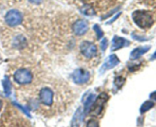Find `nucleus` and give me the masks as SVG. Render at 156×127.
<instances>
[{"instance_id":"1","label":"nucleus","mask_w":156,"mask_h":127,"mask_svg":"<svg viewBox=\"0 0 156 127\" xmlns=\"http://www.w3.org/2000/svg\"><path fill=\"white\" fill-rule=\"evenodd\" d=\"M57 97V94L55 92L52 87L44 85L41 87L37 93L35 104L41 106L42 105L43 108H47L46 111H47V108H52L56 104V99Z\"/></svg>"},{"instance_id":"2","label":"nucleus","mask_w":156,"mask_h":127,"mask_svg":"<svg viewBox=\"0 0 156 127\" xmlns=\"http://www.w3.org/2000/svg\"><path fill=\"white\" fill-rule=\"evenodd\" d=\"M14 81L21 86H27L33 82L34 76L31 69L27 67H20L17 69L13 75Z\"/></svg>"},{"instance_id":"3","label":"nucleus","mask_w":156,"mask_h":127,"mask_svg":"<svg viewBox=\"0 0 156 127\" xmlns=\"http://www.w3.org/2000/svg\"><path fill=\"white\" fill-rule=\"evenodd\" d=\"M132 17L136 24L141 28L150 27L154 23L152 15L145 11H136L133 13Z\"/></svg>"},{"instance_id":"4","label":"nucleus","mask_w":156,"mask_h":127,"mask_svg":"<svg viewBox=\"0 0 156 127\" xmlns=\"http://www.w3.org/2000/svg\"><path fill=\"white\" fill-rule=\"evenodd\" d=\"M109 99V96L106 93H101L98 97L96 98V101L93 102L92 105L90 108V114L94 117H98L100 115L102 112L104 106Z\"/></svg>"},{"instance_id":"5","label":"nucleus","mask_w":156,"mask_h":127,"mask_svg":"<svg viewBox=\"0 0 156 127\" xmlns=\"http://www.w3.org/2000/svg\"><path fill=\"white\" fill-rule=\"evenodd\" d=\"M5 21L6 24L10 27H16L22 22L23 15L19 11L12 9L7 12L5 16Z\"/></svg>"},{"instance_id":"6","label":"nucleus","mask_w":156,"mask_h":127,"mask_svg":"<svg viewBox=\"0 0 156 127\" xmlns=\"http://www.w3.org/2000/svg\"><path fill=\"white\" fill-rule=\"evenodd\" d=\"M79 49H80L82 54L88 59H92V58L95 57L98 53L96 45L90 41H83L80 44Z\"/></svg>"},{"instance_id":"7","label":"nucleus","mask_w":156,"mask_h":127,"mask_svg":"<svg viewBox=\"0 0 156 127\" xmlns=\"http://www.w3.org/2000/svg\"><path fill=\"white\" fill-rule=\"evenodd\" d=\"M73 79L75 83L78 85H83L89 81L90 73L83 69H77L73 72Z\"/></svg>"},{"instance_id":"8","label":"nucleus","mask_w":156,"mask_h":127,"mask_svg":"<svg viewBox=\"0 0 156 127\" xmlns=\"http://www.w3.org/2000/svg\"><path fill=\"white\" fill-rule=\"evenodd\" d=\"M88 30V24L85 20H78L73 24V33L77 36L84 35Z\"/></svg>"},{"instance_id":"9","label":"nucleus","mask_w":156,"mask_h":127,"mask_svg":"<svg viewBox=\"0 0 156 127\" xmlns=\"http://www.w3.org/2000/svg\"><path fill=\"white\" fill-rule=\"evenodd\" d=\"M119 63H120V59H118V57L114 54L111 55L109 58L106 60V62L102 65L101 69V72H104L106 70L111 69L117 66Z\"/></svg>"},{"instance_id":"10","label":"nucleus","mask_w":156,"mask_h":127,"mask_svg":"<svg viewBox=\"0 0 156 127\" xmlns=\"http://www.w3.org/2000/svg\"><path fill=\"white\" fill-rule=\"evenodd\" d=\"M129 45V41H127V40L125 39V38L121 37L114 36L112 40V47H111V50H112V51H114V50H120V49Z\"/></svg>"},{"instance_id":"11","label":"nucleus","mask_w":156,"mask_h":127,"mask_svg":"<svg viewBox=\"0 0 156 127\" xmlns=\"http://www.w3.org/2000/svg\"><path fill=\"white\" fill-rule=\"evenodd\" d=\"M150 49L149 46H145V47H137V48L134 49L130 53V59H137L140 57L141 56H143V54H145L146 53H147L148 51Z\"/></svg>"},{"instance_id":"12","label":"nucleus","mask_w":156,"mask_h":127,"mask_svg":"<svg viewBox=\"0 0 156 127\" xmlns=\"http://www.w3.org/2000/svg\"><path fill=\"white\" fill-rule=\"evenodd\" d=\"M82 108H79L76 112L75 113L73 118L72 120L71 127H79L80 126L81 121H82Z\"/></svg>"},{"instance_id":"13","label":"nucleus","mask_w":156,"mask_h":127,"mask_svg":"<svg viewBox=\"0 0 156 127\" xmlns=\"http://www.w3.org/2000/svg\"><path fill=\"white\" fill-rule=\"evenodd\" d=\"M2 85L3 89H4V93L6 96H9L11 94V91H12V83H11L10 80H9V77L5 76L4 80L2 81Z\"/></svg>"},{"instance_id":"14","label":"nucleus","mask_w":156,"mask_h":127,"mask_svg":"<svg viewBox=\"0 0 156 127\" xmlns=\"http://www.w3.org/2000/svg\"><path fill=\"white\" fill-rule=\"evenodd\" d=\"M154 106H155L154 102L151 101H147L144 102L143 104V105L141 106V108H140V113L141 114H144V113L147 112L148 111L152 109Z\"/></svg>"},{"instance_id":"15","label":"nucleus","mask_w":156,"mask_h":127,"mask_svg":"<svg viewBox=\"0 0 156 127\" xmlns=\"http://www.w3.org/2000/svg\"><path fill=\"white\" fill-rule=\"evenodd\" d=\"M80 11L82 14H84L85 15H88V16H91V15H94V10L93 9V8L91 7L90 5H88L83 6L80 9Z\"/></svg>"},{"instance_id":"16","label":"nucleus","mask_w":156,"mask_h":127,"mask_svg":"<svg viewBox=\"0 0 156 127\" xmlns=\"http://www.w3.org/2000/svg\"><path fill=\"white\" fill-rule=\"evenodd\" d=\"M94 98H95V95L94 94H91V95L89 96V97H88V99H87L86 102L85 103V113H87L88 111H89L90 110V108H91V106L92 105L93 102H94Z\"/></svg>"},{"instance_id":"17","label":"nucleus","mask_w":156,"mask_h":127,"mask_svg":"<svg viewBox=\"0 0 156 127\" xmlns=\"http://www.w3.org/2000/svg\"><path fill=\"white\" fill-rule=\"evenodd\" d=\"M124 83H125V79H123V78L121 77V76H117V77H116L115 80H114V84H115V85L118 88H121Z\"/></svg>"},{"instance_id":"18","label":"nucleus","mask_w":156,"mask_h":127,"mask_svg":"<svg viewBox=\"0 0 156 127\" xmlns=\"http://www.w3.org/2000/svg\"><path fill=\"white\" fill-rule=\"evenodd\" d=\"M94 30H95V33L96 34H97L98 39V40L101 39V38L103 37V31H102L101 28L98 24H95V25L94 26Z\"/></svg>"},{"instance_id":"19","label":"nucleus","mask_w":156,"mask_h":127,"mask_svg":"<svg viewBox=\"0 0 156 127\" xmlns=\"http://www.w3.org/2000/svg\"><path fill=\"white\" fill-rule=\"evenodd\" d=\"M86 127H98V123L94 119H91L87 123Z\"/></svg>"},{"instance_id":"20","label":"nucleus","mask_w":156,"mask_h":127,"mask_svg":"<svg viewBox=\"0 0 156 127\" xmlns=\"http://www.w3.org/2000/svg\"><path fill=\"white\" fill-rule=\"evenodd\" d=\"M108 41L107 40V38H104L103 40L101 41V48L103 51H105L106 49L108 48Z\"/></svg>"},{"instance_id":"21","label":"nucleus","mask_w":156,"mask_h":127,"mask_svg":"<svg viewBox=\"0 0 156 127\" xmlns=\"http://www.w3.org/2000/svg\"><path fill=\"white\" fill-rule=\"evenodd\" d=\"M132 36L134 39L137 40V41H146V40H147L146 38H144V37L141 38V37H139V36H137V35H135L134 34H132Z\"/></svg>"},{"instance_id":"22","label":"nucleus","mask_w":156,"mask_h":127,"mask_svg":"<svg viewBox=\"0 0 156 127\" xmlns=\"http://www.w3.org/2000/svg\"><path fill=\"white\" fill-rule=\"evenodd\" d=\"M28 1L30 2V3H33V4L38 5V4H40V3H41V2H42L43 0H28Z\"/></svg>"},{"instance_id":"23","label":"nucleus","mask_w":156,"mask_h":127,"mask_svg":"<svg viewBox=\"0 0 156 127\" xmlns=\"http://www.w3.org/2000/svg\"><path fill=\"white\" fill-rule=\"evenodd\" d=\"M150 98L154 99V100L156 101V91H155V92H152V94H150Z\"/></svg>"},{"instance_id":"24","label":"nucleus","mask_w":156,"mask_h":127,"mask_svg":"<svg viewBox=\"0 0 156 127\" xmlns=\"http://www.w3.org/2000/svg\"><path fill=\"white\" fill-rule=\"evenodd\" d=\"M120 14H121V13H120V12H119V13H118V14H117V15H116V16H115V17H114V18H113V19H112V20H111V21H109V22H108V23H109V24H110V23H112V22H113V21H115V20H116V18H118V17H119V16H120Z\"/></svg>"},{"instance_id":"25","label":"nucleus","mask_w":156,"mask_h":127,"mask_svg":"<svg viewBox=\"0 0 156 127\" xmlns=\"http://www.w3.org/2000/svg\"><path fill=\"white\" fill-rule=\"evenodd\" d=\"M2 108H3V102H2V101L1 99H0V112H1V111H2Z\"/></svg>"},{"instance_id":"26","label":"nucleus","mask_w":156,"mask_h":127,"mask_svg":"<svg viewBox=\"0 0 156 127\" xmlns=\"http://www.w3.org/2000/svg\"><path fill=\"white\" fill-rule=\"evenodd\" d=\"M151 59H152V60H153V59H156V52L153 55H152V56L151 57Z\"/></svg>"}]
</instances>
